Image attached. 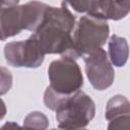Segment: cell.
Masks as SVG:
<instances>
[{
    "label": "cell",
    "instance_id": "6da1fadb",
    "mask_svg": "<svg viewBox=\"0 0 130 130\" xmlns=\"http://www.w3.org/2000/svg\"><path fill=\"white\" fill-rule=\"evenodd\" d=\"M75 27V17L68 9V5L62 2L61 7H47L44 18L31 37L44 55L62 54L74 59L78 58L71 32Z\"/></svg>",
    "mask_w": 130,
    "mask_h": 130
},
{
    "label": "cell",
    "instance_id": "7a4b0ae2",
    "mask_svg": "<svg viewBox=\"0 0 130 130\" xmlns=\"http://www.w3.org/2000/svg\"><path fill=\"white\" fill-rule=\"evenodd\" d=\"M44 103L47 108L56 112L58 127L62 129L84 128L95 113L93 101L80 89L69 95H59L47 87Z\"/></svg>",
    "mask_w": 130,
    "mask_h": 130
},
{
    "label": "cell",
    "instance_id": "3957f363",
    "mask_svg": "<svg viewBox=\"0 0 130 130\" xmlns=\"http://www.w3.org/2000/svg\"><path fill=\"white\" fill-rule=\"evenodd\" d=\"M47 7V4L39 1H29L23 5H1L0 40L14 37L23 29L36 31Z\"/></svg>",
    "mask_w": 130,
    "mask_h": 130
},
{
    "label": "cell",
    "instance_id": "277c9868",
    "mask_svg": "<svg viewBox=\"0 0 130 130\" xmlns=\"http://www.w3.org/2000/svg\"><path fill=\"white\" fill-rule=\"evenodd\" d=\"M109 30L107 19L88 14L82 16L78 20L72 37L77 57L102 48L109 37Z\"/></svg>",
    "mask_w": 130,
    "mask_h": 130
},
{
    "label": "cell",
    "instance_id": "5b68a950",
    "mask_svg": "<svg viewBox=\"0 0 130 130\" xmlns=\"http://www.w3.org/2000/svg\"><path fill=\"white\" fill-rule=\"evenodd\" d=\"M52 91L59 95H69L79 90L83 84V77L79 65L70 56H62L51 62L48 68Z\"/></svg>",
    "mask_w": 130,
    "mask_h": 130
},
{
    "label": "cell",
    "instance_id": "8992f818",
    "mask_svg": "<svg viewBox=\"0 0 130 130\" xmlns=\"http://www.w3.org/2000/svg\"><path fill=\"white\" fill-rule=\"evenodd\" d=\"M4 55L6 62L13 67L37 68L41 66L45 58L37 41L31 36L25 41L6 44Z\"/></svg>",
    "mask_w": 130,
    "mask_h": 130
},
{
    "label": "cell",
    "instance_id": "52a82bcc",
    "mask_svg": "<svg viewBox=\"0 0 130 130\" xmlns=\"http://www.w3.org/2000/svg\"><path fill=\"white\" fill-rule=\"evenodd\" d=\"M82 57L85 62L86 75L91 85L98 90L110 87L115 78V71L106 51L100 48Z\"/></svg>",
    "mask_w": 130,
    "mask_h": 130
},
{
    "label": "cell",
    "instance_id": "ba28073f",
    "mask_svg": "<svg viewBox=\"0 0 130 130\" xmlns=\"http://www.w3.org/2000/svg\"><path fill=\"white\" fill-rule=\"evenodd\" d=\"M106 119L110 122L109 129L129 128V102L124 95L116 94L108 102L106 108Z\"/></svg>",
    "mask_w": 130,
    "mask_h": 130
},
{
    "label": "cell",
    "instance_id": "9c48e42d",
    "mask_svg": "<svg viewBox=\"0 0 130 130\" xmlns=\"http://www.w3.org/2000/svg\"><path fill=\"white\" fill-rule=\"evenodd\" d=\"M130 0H99L95 16L104 19L119 20L127 16Z\"/></svg>",
    "mask_w": 130,
    "mask_h": 130
},
{
    "label": "cell",
    "instance_id": "30bf717a",
    "mask_svg": "<svg viewBox=\"0 0 130 130\" xmlns=\"http://www.w3.org/2000/svg\"><path fill=\"white\" fill-rule=\"evenodd\" d=\"M109 55L111 62L115 66H124L128 59V44L126 39L113 35L109 41Z\"/></svg>",
    "mask_w": 130,
    "mask_h": 130
},
{
    "label": "cell",
    "instance_id": "8fae6325",
    "mask_svg": "<svg viewBox=\"0 0 130 130\" xmlns=\"http://www.w3.org/2000/svg\"><path fill=\"white\" fill-rule=\"evenodd\" d=\"M66 5H70L77 12H84L88 15L95 16L98 11L99 0H64Z\"/></svg>",
    "mask_w": 130,
    "mask_h": 130
},
{
    "label": "cell",
    "instance_id": "7c38bea8",
    "mask_svg": "<svg viewBox=\"0 0 130 130\" xmlns=\"http://www.w3.org/2000/svg\"><path fill=\"white\" fill-rule=\"evenodd\" d=\"M23 126L27 128H41L45 129L48 126L47 117L41 112L29 113L23 121Z\"/></svg>",
    "mask_w": 130,
    "mask_h": 130
},
{
    "label": "cell",
    "instance_id": "4fadbf2b",
    "mask_svg": "<svg viewBox=\"0 0 130 130\" xmlns=\"http://www.w3.org/2000/svg\"><path fill=\"white\" fill-rule=\"evenodd\" d=\"M12 74L5 67H0V95L9 91L12 86Z\"/></svg>",
    "mask_w": 130,
    "mask_h": 130
},
{
    "label": "cell",
    "instance_id": "5bb4252c",
    "mask_svg": "<svg viewBox=\"0 0 130 130\" xmlns=\"http://www.w3.org/2000/svg\"><path fill=\"white\" fill-rule=\"evenodd\" d=\"M5 114H6V106L3 100L0 98V120L5 116Z\"/></svg>",
    "mask_w": 130,
    "mask_h": 130
},
{
    "label": "cell",
    "instance_id": "9a60e30c",
    "mask_svg": "<svg viewBox=\"0 0 130 130\" xmlns=\"http://www.w3.org/2000/svg\"><path fill=\"white\" fill-rule=\"evenodd\" d=\"M19 2V0H0V6L1 5H16Z\"/></svg>",
    "mask_w": 130,
    "mask_h": 130
}]
</instances>
